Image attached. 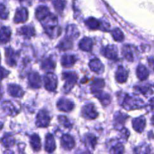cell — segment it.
Returning a JSON list of instances; mask_svg holds the SVG:
<instances>
[{
  "label": "cell",
  "mask_w": 154,
  "mask_h": 154,
  "mask_svg": "<svg viewBox=\"0 0 154 154\" xmlns=\"http://www.w3.org/2000/svg\"><path fill=\"white\" fill-rule=\"evenodd\" d=\"M28 85L32 89H39L42 85L41 76L38 72H31L28 75Z\"/></svg>",
  "instance_id": "13"
},
{
  "label": "cell",
  "mask_w": 154,
  "mask_h": 154,
  "mask_svg": "<svg viewBox=\"0 0 154 154\" xmlns=\"http://www.w3.org/2000/svg\"><path fill=\"white\" fill-rule=\"evenodd\" d=\"M146 125V120L144 116L136 117L132 121V127L135 131L141 133L144 131Z\"/></svg>",
  "instance_id": "17"
},
{
  "label": "cell",
  "mask_w": 154,
  "mask_h": 154,
  "mask_svg": "<svg viewBox=\"0 0 154 154\" xmlns=\"http://www.w3.org/2000/svg\"><path fill=\"white\" fill-rule=\"evenodd\" d=\"M94 96L99 100L100 102L104 106H108L111 103L112 98L110 94L106 92H104L103 90L94 94Z\"/></svg>",
  "instance_id": "30"
},
{
  "label": "cell",
  "mask_w": 154,
  "mask_h": 154,
  "mask_svg": "<svg viewBox=\"0 0 154 154\" xmlns=\"http://www.w3.org/2000/svg\"><path fill=\"white\" fill-rule=\"evenodd\" d=\"M18 1H19L20 2H25L26 0H18Z\"/></svg>",
  "instance_id": "46"
},
{
  "label": "cell",
  "mask_w": 154,
  "mask_h": 154,
  "mask_svg": "<svg viewBox=\"0 0 154 154\" xmlns=\"http://www.w3.org/2000/svg\"><path fill=\"white\" fill-rule=\"evenodd\" d=\"M10 72L9 70H7L5 68L0 66V81H2L3 79L7 78L9 75Z\"/></svg>",
  "instance_id": "42"
},
{
  "label": "cell",
  "mask_w": 154,
  "mask_h": 154,
  "mask_svg": "<svg viewBox=\"0 0 154 154\" xmlns=\"http://www.w3.org/2000/svg\"><path fill=\"white\" fill-rule=\"evenodd\" d=\"M74 39L65 35V37L60 41L58 45L57 46V48L62 51L70 50L74 47Z\"/></svg>",
  "instance_id": "22"
},
{
  "label": "cell",
  "mask_w": 154,
  "mask_h": 154,
  "mask_svg": "<svg viewBox=\"0 0 154 154\" xmlns=\"http://www.w3.org/2000/svg\"><path fill=\"white\" fill-rule=\"evenodd\" d=\"M88 81H89V79L87 78V77H86V76H85L84 78L81 79V83H82V84H85V83H86V82H87Z\"/></svg>",
  "instance_id": "43"
},
{
  "label": "cell",
  "mask_w": 154,
  "mask_h": 154,
  "mask_svg": "<svg viewBox=\"0 0 154 154\" xmlns=\"http://www.w3.org/2000/svg\"><path fill=\"white\" fill-rule=\"evenodd\" d=\"M56 64L55 58L54 57L51 55L46 58L42 61L41 63V69L43 70L50 72V70H53L55 69Z\"/></svg>",
  "instance_id": "23"
},
{
  "label": "cell",
  "mask_w": 154,
  "mask_h": 154,
  "mask_svg": "<svg viewBox=\"0 0 154 154\" xmlns=\"http://www.w3.org/2000/svg\"><path fill=\"white\" fill-rule=\"evenodd\" d=\"M44 86L47 91L53 92L56 91L58 86V78L56 74L48 72L44 77Z\"/></svg>",
  "instance_id": "7"
},
{
  "label": "cell",
  "mask_w": 154,
  "mask_h": 154,
  "mask_svg": "<svg viewBox=\"0 0 154 154\" xmlns=\"http://www.w3.org/2000/svg\"><path fill=\"white\" fill-rule=\"evenodd\" d=\"M85 26L90 30H102L105 32L110 31V25L104 21H100L94 17H89L85 20Z\"/></svg>",
  "instance_id": "4"
},
{
  "label": "cell",
  "mask_w": 154,
  "mask_h": 154,
  "mask_svg": "<svg viewBox=\"0 0 154 154\" xmlns=\"http://www.w3.org/2000/svg\"><path fill=\"white\" fill-rule=\"evenodd\" d=\"M90 70L97 74H102L105 71V66L99 58H94L90 61L88 63Z\"/></svg>",
  "instance_id": "15"
},
{
  "label": "cell",
  "mask_w": 154,
  "mask_h": 154,
  "mask_svg": "<svg viewBox=\"0 0 154 154\" xmlns=\"http://www.w3.org/2000/svg\"><path fill=\"white\" fill-rule=\"evenodd\" d=\"M62 79L65 81L63 87V91L67 94L74 88L78 82L79 77L75 71H66L62 73Z\"/></svg>",
  "instance_id": "3"
},
{
  "label": "cell",
  "mask_w": 154,
  "mask_h": 154,
  "mask_svg": "<svg viewBox=\"0 0 154 154\" xmlns=\"http://www.w3.org/2000/svg\"><path fill=\"white\" fill-rule=\"evenodd\" d=\"M134 89L136 91L143 94L145 97H147L148 95H150V94L153 93V88L150 85H144L142 86L136 85L134 86Z\"/></svg>",
  "instance_id": "35"
},
{
  "label": "cell",
  "mask_w": 154,
  "mask_h": 154,
  "mask_svg": "<svg viewBox=\"0 0 154 154\" xmlns=\"http://www.w3.org/2000/svg\"><path fill=\"white\" fill-rule=\"evenodd\" d=\"M129 117V116L126 114L122 113L121 112H117L115 114L114 117V125L117 128L120 126H123L124 124L126 122V120Z\"/></svg>",
  "instance_id": "29"
},
{
  "label": "cell",
  "mask_w": 154,
  "mask_h": 154,
  "mask_svg": "<svg viewBox=\"0 0 154 154\" xmlns=\"http://www.w3.org/2000/svg\"><path fill=\"white\" fill-rule=\"evenodd\" d=\"M52 3L54 8L58 14H62L66 7V0H52Z\"/></svg>",
  "instance_id": "38"
},
{
  "label": "cell",
  "mask_w": 154,
  "mask_h": 154,
  "mask_svg": "<svg viewBox=\"0 0 154 154\" xmlns=\"http://www.w3.org/2000/svg\"><path fill=\"white\" fill-rule=\"evenodd\" d=\"M105 86V82L103 79L95 78L90 85V91L93 94L103 90Z\"/></svg>",
  "instance_id": "25"
},
{
  "label": "cell",
  "mask_w": 154,
  "mask_h": 154,
  "mask_svg": "<svg viewBox=\"0 0 154 154\" xmlns=\"http://www.w3.org/2000/svg\"><path fill=\"white\" fill-rule=\"evenodd\" d=\"M0 142H1V143L4 147L10 148L14 146L15 143V140L14 136L11 133H7L0 139Z\"/></svg>",
  "instance_id": "32"
},
{
  "label": "cell",
  "mask_w": 154,
  "mask_h": 154,
  "mask_svg": "<svg viewBox=\"0 0 154 154\" xmlns=\"http://www.w3.org/2000/svg\"><path fill=\"white\" fill-rule=\"evenodd\" d=\"M77 61H78V58L75 55L66 54L62 57L60 63L63 67L69 69L72 67Z\"/></svg>",
  "instance_id": "21"
},
{
  "label": "cell",
  "mask_w": 154,
  "mask_h": 154,
  "mask_svg": "<svg viewBox=\"0 0 154 154\" xmlns=\"http://www.w3.org/2000/svg\"><path fill=\"white\" fill-rule=\"evenodd\" d=\"M124 152V146L121 143H118L115 146H112L110 149V153H123Z\"/></svg>",
  "instance_id": "41"
},
{
  "label": "cell",
  "mask_w": 154,
  "mask_h": 154,
  "mask_svg": "<svg viewBox=\"0 0 154 154\" xmlns=\"http://www.w3.org/2000/svg\"><path fill=\"white\" fill-rule=\"evenodd\" d=\"M57 107L59 111L64 112H70L75 108V103L72 100L62 97L58 100Z\"/></svg>",
  "instance_id": "9"
},
{
  "label": "cell",
  "mask_w": 154,
  "mask_h": 154,
  "mask_svg": "<svg viewBox=\"0 0 154 154\" xmlns=\"http://www.w3.org/2000/svg\"><path fill=\"white\" fill-rule=\"evenodd\" d=\"M119 101L121 102V105L128 111L140 109L145 106V104L143 100L135 97L130 96L128 94H123Z\"/></svg>",
  "instance_id": "2"
},
{
  "label": "cell",
  "mask_w": 154,
  "mask_h": 154,
  "mask_svg": "<svg viewBox=\"0 0 154 154\" xmlns=\"http://www.w3.org/2000/svg\"><path fill=\"white\" fill-rule=\"evenodd\" d=\"M79 35L80 32L79 31V29L75 25L71 24L67 26L66 29V36L69 37L74 40H76V39L79 38Z\"/></svg>",
  "instance_id": "34"
},
{
  "label": "cell",
  "mask_w": 154,
  "mask_h": 154,
  "mask_svg": "<svg viewBox=\"0 0 154 154\" xmlns=\"http://www.w3.org/2000/svg\"><path fill=\"white\" fill-rule=\"evenodd\" d=\"M56 149L55 140L51 133H47L45 137V150L46 152L51 153Z\"/></svg>",
  "instance_id": "20"
},
{
  "label": "cell",
  "mask_w": 154,
  "mask_h": 154,
  "mask_svg": "<svg viewBox=\"0 0 154 154\" xmlns=\"http://www.w3.org/2000/svg\"><path fill=\"white\" fill-rule=\"evenodd\" d=\"M40 1H41V2H45V1H46V0H40Z\"/></svg>",
  "instance_id": "47"
},
{
  "label": "cell",
  "mask_w": 154,
  "mask_h": 154,
  "mask_svg": "<svg viewBox=\"0 0 154 154\" xmlns=\"http://www.w3.org/2000/svg\"><path fill=\"white\" fill-rule=\"evenodd\" d=\"M101 53L106 58L111 60H116L118 58V49L115 45H108L103 47Z\"/></svg>",
  "instance_id": "10"
},
{
  "label": "cell",
  "mask_w": 154,
  "mask_h": 154,
  "mask_svg": "<svg viewBox=\"0 0 154 154\" xmlns=\"http://www.w3.org/2000/svg\"><path fill=\"white\" fill-rule=\"evenodd\" d=\"M42 24L45 33L51 39H55L60 35L62 29L58 25V18L53 14H50L45 20L40 22Z\"/></svg>",
  "instance_id": "1"
},
{
  "label": "cell",
  "mask_w": 154,
  "mask_h": 154,
  "mask_svg": "<svg viewBox=\"0 0 154 154\" xmlns=\"http://www.w3.org/2000/svg\"><path fill=\"white\" fill-rule=\"evenodd\" d=\"M0 61H1V54H0Z\"/></svg>",
  "instance_id": "48"
},
{
  "label": "cell",
  "mask_w": 154,
  "mask_h": 154,
  "mask_svg": "<svg viewBox=\"0 0 154 154\" xmlns=\"http://www.w3.org/2000/svg\"><path fill=\"white\" fill-rule=\"evenodd\" d=\"M9 14V11L6 6L3 3H0V19L7 20L8 18Z\"/></svg>",
  "instance_id": "40"
},
{
  "label": "cell",
  "mask_w": 154,
  "mask_h": 154,
  "mask_svg": "<svg viewBox=\"0 0 154 154\" xmlns=\"http://www.w3.org/2000/svg\"><path fill=\"white\" fill-rule=\"evenodd\" d=\"M11 36V29L10 27L3 26L0 28V45L8 43Z\"/></svg>",
  "instance_id": "26"
},
{
  "label": "cell",
  "mask_w": 154,
  "mask_h": 154,
  "mask_svg": "<svg viewBox=\"0 0 154 154\" xmlns=\"http://www.w3.org/2000/svg\"><path fill=\"white\" fill-rule=\"evenodd\" d=\"M136 74H137V78L141 81H145L148 79L150 75L149 70L147 67L143 64H140L136 70Z\"/></svg>",
  "instance_id": "31"
},
{
  "label": "cell",
  "mask_w": 154,
  "mask_h": 154,
  "mask_svg": "<svg viewBox=\"0 0 154 154\" xmlns=\"http://www.w3.org/2000/svg\"><path fill=\"white\" fill-rule=\"evenodd\" d=\"M7 91L9 95L14 98H22L25 94L22 88L17 84H10L8 85Z\"/></svg>",
  "instance_id": "18"
},
{
  "label": "cell",
  "mask_w": 154,
  "mask_h": 154,
  "mask_svg": "<svg viewBox=\"0 0 154 154\" xmlns=\"http://www.w3.org/2000/svg\"><path fill=\"white\" fill-rule=\"evenodd\" d=\"M17 34L20 35H23L26 38L30 39L35 35V28L32 25L23 26L17 29Z\"/></svg>",
  "instance_id": "19"
},
{
  "label": "cell",
  "mask_w": 154,
  "mask_h": 154,
  "mask_svg": "<svg viewBox=\"0 0 154 154\" xmlns=\"http://www.w3.org/2000/svg\"><path fill=\"white\" fill-rule=\"evenodd\" d=\"M129 70H128L126 67H124L123 66H119L118 67L115 74L116 81L119 84L125 83L129 77Z\"/></svg>",
  "instance_id": "16"
},
{
  "label": "cell",
  "mask_w": 154,
  "mask_h": 154,
  "mask_svg": "<svg viewBox=\"0 0 154 154\" xmlns=\"http://www.w3.org/2000/svg\"><path fill=\"white\" fill-rule=\"evenodd\" d=\"M58 122L60 123L62 126H63L65 128L67 129H72L73 125L72 122H70V121L68 119V117L63 116V115H60L58 116Z\"/></svg>",
  "instance_id": "39"
},
{
  "label": "cell",
  "mask_w": 154,
  "mask_h": 154,
  "mask_svg": "<svg viewBox=\"0 0 154 154\" xmlns=\"http://www.w3.org/2000/svg\"><path fill=\"white\" fill-rule=\"evenodd\" d=\"M81 114V116L86 120L96 119L99 116L96 106L93 103H88L82 106Z\"/></svg>",
  "instance_id": "5"
},
{
  "label": "cell",
  "mask_w": 154,
  "mask_h": 154,
  "mask_svg": "<svg viewBox=\"0 0 154 154\" xmlns=\"http://www.w3.org/2000/svg\"><path fill=\"white\" fill-rule=\"evenodd\" d=\"M29 143L34 152H38L41 149V138L37 133H33L29 137Z\"/></svg>",
  "instance_id": "28"
},
{
  "label": "cell",
  "mask_w": 154,
  "mask_h": 154,
  "mask_svg": "<svg viewBox=\"0 0 154 154\" xmlns=\"http://www.w3.org/2000/svg\"><path fill=\"white\" fill-rule=\"evenodd\" d=\"M3 126H4V124H3V122H0V131H1L3 129Z\"/></svg>",
  "instance_id": "44"
},
{
  "label": "cell",
  "mask_w": 154,
  "mask_h": 154,
  "mask_svg": "<svg viewBox=\"0 0 154 154\" xmlns=\"http://www.w3.org/2000/svg\"><path fill=\"white\" fill-rule=\"evenodd\" d=\"M29 19V11L24 7H22L18 8L14 17V22L15 23H24Z\"/></svg>",
  "instance_id": "11"
},
{
  "label": "cell",
  "mask_w": 154,
  "mask_h": 154,
  "mask_svg": "<svg viewBox=\"0 0 154 154\" xmlns=\"http://www.w3.org/2000/svg\"><path fill=\"white\" fill-rule=\"evenodd\" d=\"M2 107L3 111L9 116L14 117L20 112V109L15 103L10 100H6L2 103Z\"/></svg>",
  "instance_id": "12"
},
{
  "label": "cell",
  "mask_w": 154,
  "mask_h": 154,
  "mask_svg": "<svg viewBox=\"0 0 154 154\" xmlns=\"http://www.w3.org/2000/svg\"><path fill=\"white\" fill-rule=\"evenodd\" d=\"M19 57V51H15L10 46L5 48V62L9 67H16Z\"/></svg>",
  "instance_id": "8"
},
{
  "label": "cell",
  "mask_w": 154,
  "mask_h": 154,
  "mask_svg": "<svg viewBox=\"0 0 154 154\" xmlns=\"http://www.w3.org/2000/svg\"><path fill=\"white\" fill-rule=\"evenodd\" d=\"M51 116L48 110L45 109L41 110L38 112L35 119V126L38 128H45L48 127L50 121Z\"/></svg>",
  "instance_id": "6"
},
{
  "label": "cell",
  "mask_w": 154,
  "mask_h": 154,
  "mask_svg": "<svg viewBox=\"0 0 154 154\" xmlns=\"http://www.w3.org/2000/svg\"><path fill=\"white\" fill-rule=\"evenodd\" d=\"M94 45L93 40L89 37H84L81 39L79 43V48L81 50L85 52L92 51Z\"/></svg>",
  "instance_id": "27"
},
{
  "label": "cell",
  "mask_w": 154,
  "mask_h": 154,
  "mask_svg": "<svg viewBox=\"0 0 154 154\" xmlns=\"http://www.w3.org/2000/svg\"><path fill=\"white\" fill-rule=\"evenodd\" d=\"M60 145L65 150L70 151L74 148L75 141L72 136L69 134H65L60 138Z\"/></svg>",
  "instance_id": "14"
},
{
  "label": "cell",
  "mask_w": 154,
  "mask_h": 154,
  "mask_svg": "<svg viewBox=\"0 0 154 154\" xmlns=\"http://www.w3.org/2000/svg\"><path fill=\"white\" fill-rule=\"evenodd\" d=\"M122 55L128 62H133L134 60V53L131 45H124L122 48Z\"/></svg>",
  "instance_id": "33"
},
{
  "label": "cell",
  "mask_w": 154,
  "mask_h": 154,
  "mask_svg": "<svg viewBox=\"0 0 154 154\" xmlns=\"http://www.w3.org/2000/svg\"><path fill=\"white\" fill-rule=\"evenodd\" d=\"M110 34L112 38L117 42H122L125 38L123 32L119 28H114L110 31Z\"/></svg>",
  "instance_id": "36"
},
{
  "label": "cell",
  "mask_w": 154,
  "mask_h": 154,
  "mask_svg": "<svg viewBox=\"0 0 154 154\" xmlns=\"http://www.w3.org/2000/svg\"><path fill=\"white\" fill-rule=\"evenodd\" d=\"M98 142V138L91 133H88L85 136V143L86 145L91 147L92 149H94Z\"/></svg>",
  "instance_id": "37"
},
{
  "label": "cell",
  "mask_w": 154,
  "mask_h": 154,
  "mask_svg": "<svg viewBox=\"0 0 154 154\" xmlns=\"http://www.w3.org/2000/svg\"><path fill=\"white\" fill-rule=\"evenodd\" d=\"M50 10L48 7L45 5H40L35 10V17L36 19L41 22L50 14Z\"/></svg>",
  "instance_id": "24"
},
{
  "label": "cell",
  "mask_w": 154,
  "mask_h": 154,
  "mask_svg": "<svg viewBox=\"0 0 154 154\" xmlns=\"http://www.w3.org/2000/svg\"><path fill=\"white\" fill-rule=\"evenodd\" d=\"M2 94H3V92L2 90V86H0V98L2 97Z\"/></svg>",
  "instance_id": "45"
}]
</instances>
